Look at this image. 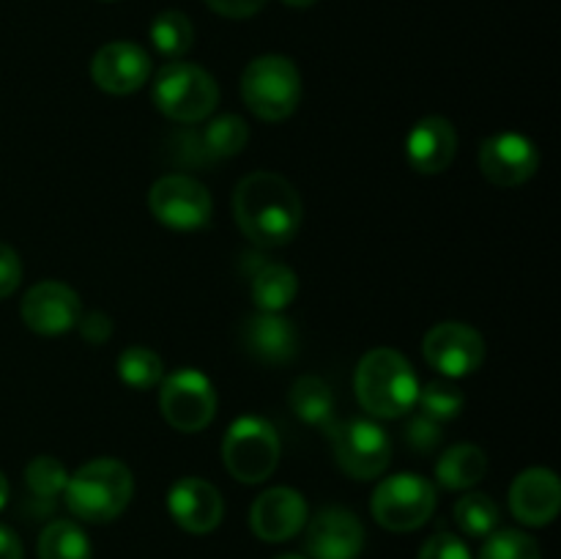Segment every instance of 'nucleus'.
<instances>
[{"instance_id": "1", "label": "nucleus", "mask_w": 561, "mask_h": 559, "mask_svg": "<svg viewBox=\"0 0 561 559\" xmlns=\"http://www.w3.org/2000/svg\"><path fill=\"white\" fill-rule=\"evenodd\" d=\"M233 214L241 233L257 247H283L301 228V201L277 173H252L241 179L233 195Z\"/></svg>"}, {"instance_id": "2", "label": "nucleus", "mask_w": 561, "mask_h": 559, "mask_svg": "<svg viewBox=\"0 0 561 559\" xmlns=\"http://www.w3.org/2000/svg\"><path fill=\"white\" fill-rule=\"evenodd\" d=\"M354 387L362 409L381 420H398L409 414L420 395L414 367L394 349L367 351L356 367Z\"/></svg>"}, {"instance_id": "3", "label": "nucleus", "mask_w": 561, "mask_h": 559, "mask_svg": "<svg viewBox=\"0 0 561 559\" xmlns=\"http://www.w3.org/2000/svg\"><path fill=\"white\" fill-rule=\"evenodd\" d=\"M66 504L88 524H107L118 518L135 493L129 466L113 458H99L82 466L66 482Z\"/></svg>"}, {"instance_id": "4", "label": "nucleus", "mask_w": 561, "mask_h": 559, "mask_svg": "<svg viewBox=\"0 0 561 559\" xmlns=\"http://www.w3.org/2000/svg\"><path fill=\"white\" fill-rule=\"evenodd\" d=\"M241 96L257 118H288L301 99L299 69L285 55H261L241 75Z\"/></svg>"}, {"instance_id": "5", "label": "nucleus", "mask_w": 561, "mask_h": 559, "mask_svg": "<svg viewBox=\"0 0 561 559\" xmlns=\"http://www.w3.org/2000/svg\"><path fill=\"white\" fill-rule=\"evenodd\" d=\"M219 102L217 80L206 69L186 60L162 66L153 80V104L159 113L181 124H197L208 118Z\"/></svg>"}, {"instance_id": "6", "label": "nucleus", "mask_w": 561, "mask_h": 559, "mask_svg": "<svg viewBox=\"0 0 561 559\" xmlns=\"http://www.w3.org/2000/svg\"><path fill=\"white\" fill-rule=\"evenodd\" d=\"M222 458L239 482L255 486L268 480L279 464L277 431L263 417H239L225 433Z\"/></svg>"}, {"instance_id": "7", "label": "nucleus", "mask_w": 561, "mask_h": 559, "mask_svg": "<svg viewBox=\"0 0 561 559\" xmlns=\"http://www.w3.org/2000/svg\"><path fill=\"white\" fill-rule=\"evenodd\" d=\"M373 518L389 532H414L436 510V488L422 475L387 477L373 493Z\"/></svg>"}, {"instance_id": "8", "label": "nucleus", "mask_w": 561, "mask_h": 559, "mask_svg": "<svg viewBox=\"0 0 561 559\" xmlns=\"http://www.w3.org/2000/svg\"><path fill=\"white\" fill-rule=\"evenodd\" d=\"M159 409L168 425L181 433H197L217 414V392L211 378L195 367H181L159 384Z\"/></svg>"}, {"instance_id": "9", "label": "nucleus", "mask_w": 561, "mask_h": 559, "mask_svg": "<svg viewBox=\"0 0 561 559\" xmlns=\"http://www.w3.org/2000/svg\"><path fill=\"white\" fill-rule=\"evenodd\" d=\"M332 453L340 469L354 480H373L392 460V442L381 425L370 420H345L329 427Z\"/></svg>"}, {"instance_id": "10", "label": "nucleus", "mask_w": 561, "mask_h": 559, "mask_svg": "<svg viewBox=\"0 0 561 559\" xmlns=\"http://www.w3.org/2000/svg\"><path fill=\"white\" fill-rule=\"evenodd\" d=\"M153 217L170 230H201L211 219V195L192 175H164L148 192Z\"/></svg>"}, {"instance_id": "11", "label": "nucleus", "mask_w": 561, "mask_h": 559, "mask_svg": "<svg viewBox=\"0 0 561 559\" xmlns=\"http://www.w3.org/2000/svg\"><path fill=\"white\" fill-rule=\"evenodd\" d=\"M422 354L444 378H466L480 370L485 360V340L469 323L444 321L425 334Z\"/></svg>"}, {"instance_id": "12", "label": "nucleus", "mask_w": 561, "mask_h": 559, "mask_svg": "<svg viewBox=\"0 0 561 559\" xmlns=\"http://www.w3.org/2000/svg\"><path fill=\"white\" fill-rule=\"evenodd\" d=\"M80 296L75 288L58 280H44L36 283L22 299V321L27 329L44 338L53 334H64L77 327L80 321Z\"/></svg>"}, {"instance_id": "13", "label": "nucleus", "mask_w": 561, "mask_h": 559, "mask_svg": "<svg viewBox=\"0 0 561 559\" xmlns=\"http://www.w3.org/2000/svg\"><path fill=\"white\" fill-rule=\"evenodd\" d=\"M480 168L496 186L526 184L540 168V151L535 142L518 132H502L482 142Z\"/></svg>"}, {"instance_id": "14", "label": "nucleus", "mask_w": 561, "mask_h": 559, "mask_svg": "<svg viewBox=\"0 0 561 559\" xmlns=\"http://www.w3.org/2000/svg\"><path fill=\"white\" fill-rule=\"evenodd\" d=\"M305 546L312 559H356L365 548V526L348 507H323L307 524Z\"/></svg>"}, {"instance_id": "15", "label": "nucleus", "mask_w": 561, "mask_h": 559, "mask_svg": "<svg viewBox=\"0 0 561 559\" xmlns=\"http://www.w3.org/2000/svg\"><path fill=\"white\" fill-rule=\"evenodd\" d=\"M151 75V58L135 42H110L93 55L91 77L102 91L124 96L140 91Z\"/></svg>"}, {"instance_id": "16", "label": "nucleus", "mask_w": 561, "mask_h": 559, "mask_svg": "<svg viewBox=\"0 0 561 559\" xmlns=\"http://www.w3.org/2000/svg\"><path fill=\"white\" fill-rule=\"evenodd\" d=\"M307 524V502L294 488H268L250 510V526L263 543H283L299 535Z\"/></svg>"}, {"instance_id": "17", "label": "nucleus", "mask_w": 561, "mask_h": 559, "mask_svg": "<svg viewBox=\"0 0 561 559\" xmlns=\"http://www.w3.org/2000/svg\"><path fill=\"white\" fill-rule=\"evenodd\" d=\"M168 510L184 532L208 535L222 521L225 502L211 482L201 477H181L168 491Z\"/></svg>"}, {"instance_id": "18", "label": "nucleus", "mask_w": 561, "mask_h": 559, "mask_svg": "<svg viewBox=\"0 0 561 559\" xmlns=\"http://www.w3.org/2000/svg\"><path fill=\"white\" fill-rule=\"evenodd\" d=\"M510 510L526 526L551 524L561 510V482L557 471L546 466L520 471L510 488Z\"/></svg>"}, {"instance_id": "19", "label": "nucleus", "mask_w": 561, "mask_h": 559, "mask_svg": "<svg viewBox=\"0 0 561 559\" xmlns=\"http://www.w3.org/2000/svg\"><path fill=\"white\" fill-rule=\"evenodd\" d=\"M241 345L263 365H288L299 351V334L279 312H257L241 327Z\"/></svg>"}, {"instance_id": "20", "label": "nucleus", "mask_w": 561, "mask_h": 559, "mask_svg": "<svg viewBox=\"0 0 561 559\" xmlns=\"http://www.w3.org/2000/svg\"><path fill=\"white\" fill-rule=\"evenodd\" d=\"M458 151L455 126L442 115H427L405 137V157L416 173H444Z\"/></svg>"}, {"instance_id": "21", "label": "nucleus", "mask_w": 561, "mask_h": 559, "mask_svg": "<svg viewBox=\"0 0 561 559\" xmlns=\"http://www.w3.org/2000/svg\"><path fill=\"white\" fill-rule=\"evenodd\" d=\"M247 140H250V126L244 118L219 115V118L208 121L201 132L184 135V159H190L192 164H206L236 157L244 151Z\"/></svg>"}, {"instance_id": "22", "label": "nucleus", "mask_w": 561, "mask_h": 559, "mask_svg": "<svg viewBox=\"0 0 561 559\" xmlns=\"http://www.w3.org/2000/svg\"><path fill=\"white\" fill-rule=\"evenodd\" d=\"M252 258H255V272L250 274L252 301L261 312H283L299 294V277L285 263L266 261L261 255Z\"/></svg>"}, {"instance_id": "23", "label": "nucleus", "mask_w": 561, "mask_h": 559, "mask_svg": "<svg viewBox=\"0 0 561 559\" xmlns=\"http://www.w3.org/2000/svg\"><path fill=\"white\" fill-rule=\"evenodd\" d=\"M488 458L474 444H455L438 458L436 477L447 491H466L485 477Z\"/></svg>"}, {"instance_id": "24", "label": "nucleus", "mask_w": 561, "mask_h": 559, "mask_svg": "<svg viewBox=\"0 0 561 559\" xmlns=\"http://www.w3.org/2000/svg\"><path fill=\"white\" fill-rule=\"evenodd\" d=\"M290 409L307 425L329 431L334 425V392L318 376H301L290 389Z\"/></svg>"}, {"instance_id": "25", "label": "nucleus", "mask_w": 561, "mask_h": 559, "mask_svg": "<svg viewBox=\"0 0 561 559\" xmlns=\"http://www.w3.org/2000/svg\"><path fill=\"white\" fill-rule=\"evenodd\" d=\"M38 559H93V548L75 521H53L38 537Z\"/></svg>"}, {"instance_id": "26", "label": "nucleus", "mask_w": 561, "mask_h": 559, "mask_svg": "<svg viewBox=\"0 0 561 559\" xmlns=\"http://www.w3.org/2000/svg\"><path fill=\"white\" fill-rule=\"evenodd\" d=\"M118 378L126 387L142 392V389H153L162 384L164 365L157 351L146 349V345H129L118 354Z\"/></svg>"}, {"instance_id": "27", "label": "nucleus", "mask_w": 561, "mask_h": 559, "mask_svg": "<svg viewBox=\"0 0 561 559\" xmlns=\"http://www.w3.org/2000/svg\"><path fill=\"white\" fill-rule=\"evenodd\" d=\"M192 38H195L192 22L181 11H162L151 22V44L164 58H181L192 47Z\"/></svg>"}, {"instance_id": "28", "label": "nucleus", "mask_w": 561, "mask_h": 559, "mask_svg": "<svg viewBox=\"0 0 561 559\" xmlns=\"http://www.w3.org/2000/svg\"><path fill=\"white\" fill-rule=\"evenodd\" d=\"M455 524L469 537H488L499 526V504L488 493H466L455 504Z\"/></svg>"}, {"instance_id": "29", "label": "nucleus", "mask_w": 561, "mask_h": 559, "mask_svg": "<svg viewBox=\"0 0 561 559\" xmlns=\"http://www.w3.org/2000/svg\"><path fill=\"white\" fill-rule=\"evenodd\" d=\"M416 403H420L422 414L431 417V420L449 422L455 417H460V411L466 406V395L463 389L455 387L453 378H436V381L420 387Z\"/></svg>"}, {"instance_id": "30", "label": "nucleus", "mask_w": 561, "mask_h": 559, "mask_svg": "<svg viewBox=\"0 0 561 559\" xmlns=\"http://www.w3.org/2000/svg\"><path fill=\"white\" fill-rule=\"evenodd\" d=\"M477 559H542L540 546L531 535L520 529H499L485 537Z\"/></svg>"}, {"instance_id": "31", "label": "nucleus", "mask_w": 561, "mask_h": 559, "mask_svg": "<svg viewBox=\"0 0 561 559\" xmlns=\"http://www.w3.org/2000/svg\"><path fill=\"white\" fill-rule=\"evenodd\" d=\"M25 482L31 488L33 497L38 499H53L58 493L66 491V482H69V475H66L64 464L55 460L53 455H38L27 464L25 469Z\"/></svg>"}, {"instance_id": "32", "label": "nucleus", "mask_w": 561, "mask_h": 559, "mask_svg": "<svg viewBox=\"0 0 561 559\" xmlns=\"http://www.w3.org/2000/svg\"><path fill=\"white\" fill-rule=\"evenodd\" d=\"M403 438L420 458H425V455L436 453L438 444H442V422L431 420V417H425L422 411L420 414H411L409 422H405Z\"/></svg>"}, {"instance_id": "33", "label": "nucleus", "mask_w": 561, "mask_h": 559, "mask_svg": "<svg viewBox=\"0 0 561 559\" xmlns=\"http://www.w3.org/2000/svg\"><path fill=\"white\" fill-rule=\"evenodd\" d=\"M420 559H471V551L458 535L438 532V535H433L431 540L422 546Z\"/></svg>"}, {"instance_id": "34", "label": "nucleus", "mask_w": 561, "mask_h": 559, "mask_svg": "<svg viewBox=\"0 0 561 559\" xmlns=\"http://www.w3.org/2000/svg\"><path fill=\"white\" fill-rule=\"evenodd\" d=\"M20 280H22L20 255H16L14 247L0 241V299L14 294V290L20 288Z\"/></svg>"}, {"instance_id": "35", "label": "nucleus", "mask_w": 561, "mask_h": 559, "mask_svg": "<svg viewBox=\"0 0 561 559\" xmlns=\"http://www.w3.org/2000/svg\"><path fill=\"white\" fill-rule=\"evenodd\" d=\"M206 5L230 20H247L266 5V0H206Z\"/></svg>"}, {"instance_id": "36", "label": "nucleus", "mask_w": 561, "mask_h": 559, "mask_svg": "<svg viewBox=\"0 0 561 559\" xmlns=\"http://www.w3.org/2000/svg\"><path fill=\"white\" fill-rule=\"evenodd\" d=\"M77 323H80L82 338L93 345H102L104 340H110V334H113V321H110L107 316H102V312H88V316L80 318Z\"/></svg>"}, {"instance_id": "37", "label": "nucleus", "mask_w": 561, "mask_h": 559, "mask_svg": "<svg viewBox=\"0 0 561 559\" xmlns=\"http://www.w3.org/2000/svg\"><path fill=\"white\" fill-rule=\"evenodd\" d=\"M0 559H25L20 537H16L14 532L3 524H0Z\"/></svg>"}, {"instance_id": "38", "label": "nucleus", "mask_w": 561, "mask_h": 559, "mask_svg": "<svg viewBox=\"0 0 561 559\" xmlns=\"http://www.w3.org/2000/svg\"><path fill=\"white\" fill-rule=\"evenodd\" d=\"M5 502H9V480H5V475L0 471V510L5 507Z\"/></svg>"}, {"instance_id": "39", "label": "nucleus", "mask_w": 561, "mask_h": 559, "mask_svg": "<svg viewBox=\"0 0 561 559\" xmlns=\"http://www.w3.org/2000/svg\"><path fill=\"white\" fill-rule=\"evenodd\" d=\"M285 5H290V9H310L312 3H316V0H283Z\"/></svg>"}, {"instance_id": "40", "label": "nucleus", "mask_w": 561, "mask_h": 559, "mask_svg": "<svg viewBox=\"0 0 561 559\" xmlns=\"http://www.w3.org/2000/svg\"><path fill=\"white\" fill-rule=\"evenodd\" d=\"M274 559H307V557H301V554H279V557Z\"/></svg>"}]
</instances>
